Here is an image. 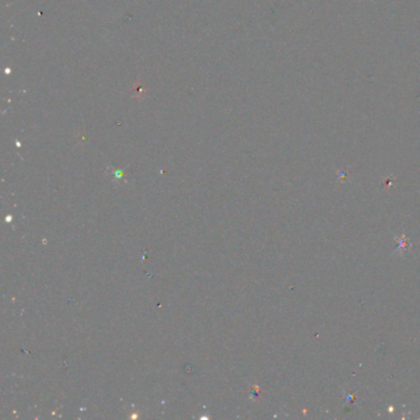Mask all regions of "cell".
Segmentation results:
<instances>
[{"mask_svg":"<svg viewBox=\"0 0 420 420\" xmlns=\"http://www.w3.org/2000/svg\"><path fill=\"white\" fill-rule=\"evenodd\" d=\"M397 240V254H400V255H403V254L405 253L409 249V247H410V243H409V239L408 237L405 236V234H402L400 237H397L396 238Z\"/></svg>","mask_w":420,"mask_h":420,"instance_id":"6da1fadb","label":"cell"}]
</instances>
